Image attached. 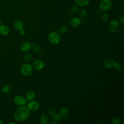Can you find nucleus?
Instances as JSON below:
<instances>
[{"label":"nucleus","instance_id":"obj_1","mask_svg":"<svg viewBox=\"0 0 124 124\" xmlns=\"http://www.w3.org/2000/svg\"><path fill=\"white\" fill-rule=\"evenodd\" d=\"M30 110L25 106H19L15 111L14 117L18 122H23L30 116Z\"/></svg>","mask_w":124,"mask_h":124},{"label":"nucleus","instance_id":"obj_2","mask_svg":"<svg viewBox=\"0 0 124 124\" xmlns=\"http://www.w3.org/2000/svg\"><path fill=\"white\" fill-rule=\"evenodd\" d=\"M48 39L50 43L54 45H56L60 42L61 37L57 32L53 31L49 34Z\"/></svg>","mask_w":124,"mask_h":124},{"label":"nucleus","instance_id":"obj_3","mask_svg":"<svg viewBox=\"0 0 124 124\" xmlns=\"http://www.w3.org/2000/svg\"><path fill=\"white\" fill-rule=\"evenodd\" d=\"M20 71L23 75L25 76H29L32 72V66L29 63L24 64L21 67Z\"/></svg>","mask_w":124,"mask_h":124},{"label":"nucleus","instance_id":"obj_4","mask_svg":"<svg viewBox=\"0 0 124 124\" xmlns=\"http://www.w3.org/2000/svg\"><path fill=\"white\" fill-rule=\"evenodd\" d=\"M112 7V2L110 0H102L99 3L100 9L104 12L108 11Z\"/></svg>","mask_w":124,"mask_h":124},{"label":"nucleus","instance_id":"obj_5","mask_svg":"<svg viewBox=\"0 0 124 124\" xmlns=\"http://www.w3.org/2000/svg\"><path fill=\"white\" fill-rule=\"evenodd\" d=\"M120 24L116 20H112L108 24V29L109 31L113 33L117 32L120 30Z\"/></svg>","mask_w":124,"mask_h":124},{"label":"nucleus","instance_id":"obj_6","mask_svg":"<svg viewBox=\"0 0 124 124\" xmlns=\"http://www.w3.org/2000/svg\"><path fill=\"white\" fill-rule=\"evenodd\" d=\"M14 102L18 106H22L26 103V99L22 95H17L13 99Z\"/></svg>","mask_w":124,"mask_h":124},{"label":"nucleus","instance_id":"obj_7","mask_svg":"<svg viewBox=\"0 0 124 124\" xmlns=\"http://www.w3.org/2000/svg\"><path fill=\"white\" fill-rule=\"evenodd\" d=\"M45 66L44 62L43 61L40 60H37L35 61L32 64L33 68L36 70H42Z\"/></svg>","mask_w":124,"mask_h":124},{"label":"nucleus","instance_id":"obj_8","mask_svg":"<svg viewBox=\"0 0 124 124\" xmlns=\"http://www.w3.org/2000/svg\"><path fill=\"white\" fill-rule=\"evenodd\" d=\"M31 44L29 42H24L20 46V49L22 52H27L30 51L31 48Z\"/></svg>","mask_w":124,"mask_h":124},{"label":"nucleus","instance_id":"obj_9","mask_svg":"<svg viewBox=\"0 0 124 124\" xmlns=\"http://www.w3.org/2000/svg\"><path fill=\"white\" fill-rule=\"evenodd\" d=\"M39 107V104L36 101H32L28 105V108L30 110L34 111L37 110Z\"/></svg>","mask_w":124,"mask_h":124},{"label":"nucleus","instance_id":"obj_10","mask_svg":"<svg viewBox=\"0 0 124 124\" xmlns=\"http://www.w3.org/2000/svg\"><path fill=\"white\" fill-rule=\"evenodd\" d=\"M70 23L72 27L74 28H77L80 25V24L81 23V21L79 18L77 17H74L71 19Z\"/></svg>","mask_w":124,"mask_h":124},{"label":"nucleus","instance_id":"obj_11","mask_svg":"<svg viewBox=\"0 0 124 124\" xmlns=\"http://www.w3.org/2000/svg\"><path fill=\"white\" fill-rule=\"evenodd\" d=\"M10 32V29L9 27L5 25V24H1L0 25V34L5 36L9 34Z\"/></svg>","mask_w":124,"mask_h":124},{"label":"nucleus","instance_id":"obj_12","mask_svg":"<svg viewBox=\"0 0 124 124\" xmlns=\"http://www.w3.org/2000/svg\"><path fill=\"white\" fill-rule=\"evenodd\" d=\"M13 26L15 30L19 31L20 30H21V29L23 28V27H24V23L21 20H15L13 22Z\"/></svg>","mask_w":124,"mask_h":124},{"label":"nucleus","instance_id":"obj_13","mask_svg":"<svg viewBox=\"0 0 124 124\" xmlns=\"http://www.w3.org/2000/svg\"><path fill=\"white\" fill-rule=\"evenodd\" d=\"M114 61L111 58H108L105 59L103 61L104 66L107 68H109L113 66Z\"/></svg>","mask_w":124,"mask_h":124},{"label":"nucleus","instance_id":"obj_14","mask_svg":"<svg viewBox=\"0 0 124 124\" xmlns=\"http://www.w3.org/2000/svg\"><path fill=\"white\" fill-rule=\"evenodd\" d=\"M69 113V109L67 108H61L59 111V115H60L61 118L64 119L68 116Z\"/></svg>","mask_w":124,"mask_h":124},{"label":"nucleus","instance_id":"obj_15","mask_svg":"<svg viewBox=\"0 0 124 124\" xmlns=\"http://www.w3.org/2000/svg\"><path fill=\"white\" fill-rule=\"evenodd\" d=\"M77 5L79 6H85L89 3V0H75Z\"/></svg>","mask_w":124,"mask_h":124},{"label":"nucleus","instance_id":"obj_16","mask_svg":"<svg viewBox=\"0 0 124 124\" xmlns=\"http://www.w3.org/2000/svg\"><path fill=\"white\" fill-rule=\"evenodd\" d=\"M34 97H35V93L32 91H29L26 93V99L29 101H32L34 98Z\"/></svg>","mask_w":124,"mask_h":124},{"label":"nucleus","instance_id":"obj_17","mask_svg":"<svg viewBox=\"0 0 124 124\" xmlns=\"http://www.w3.org/2000/svg\"><path fill=\"white\" fill-rule=\"evenodd\" d=\"M40 121L42 124H46L48 123V118L46 114H42L40 118Z\"/></svg>","mask_w":124,"mask_h":124},{"label":"nucleus","instance_id":"obj_18","mask_svg":"<svg viewBox=\"0 0 124 124\" xmlns=\"http://www.w3.org/2000/svg\"><path fill=\"white\" fill-rule=\"evenodd\" d=\"M78 15L80 18H84L87 16V12L85 9L83 8L80 9L78 12Z\"/></svg>","mask_w":124,"mask_h":124},{"label":"nucleus","instance_id":"obj_19","mask_svg":"<svg viewBox=\"0 0 124 124\" xmlns=\"http://www.w3.org/2000/svg\"><path fill=\"white\" fill-rule=\"evenodd\" d=\"M11 90V88L10 86L8 85H4L2 88V92L5 94L9 93Z\"/></svg>","mask_w":124,"mask_h":124},{"label":"nucleus","instance_id":"obj_20","mask_svg":"<svg viewBox=\"0 0 124 124\" xmlns=\"http://www.w3.org/2000/svg\"><path fill=\"white\" fill-rule=\"evenodd\" d=\"M108 18H109L108 15L106 12H104L102 14L101 19L103 22H106L108 21Z\"/></svg>","mask_w":124,"mask_h":124},{"label":"nucleus","instance_id":"obj_21","mask_svg":"<svg viewBox=\"0 0 124 124\" xmlns=\"http://www.w3.org/2000/svg\"><path fill=\"white\" fill-rule=\"evenodd\" d=\"M114 68H115L118 71H121L122 70V66L120 64V63H119L118 62H114L113 66Z\"/></svg>","mask_w":124,"mask_h":124},{"label":"nucleus","instance_id":"obj_22","mask_svg":"<svg viewBox=\"0 0 124 124\" xmlns=\"http://www.w3.org/2000/svg\"><path fill=\"white\" fill-rule=\"evenodd\" d=\"M67 30H68L67 27L65 26H61L59 29V31H60V33H61L62 34L65 33L67 31Z\"/></svg>","mask_w":124,"mask_h":124},{"label":"nucleus","instance_id":"obj_23","mask_svg":"<svg viewBox=\"0 0 124 124\" xmlns=\"http://www.w3.org/2000/svg\"><path fill=\"white\" fill-rule=\"evenodd\" d=\"M33 51L36 54H39L41 53V48L37 45H36L33 47Z\"/></svg>","mask_w":124,"mask_h":124},{"label":"nucleus","instance_id":"obj_24","mask_svg":"<svg viewBox=\"0 0 124 124\" xmlns=\"http://www.w3.org/2000/svg\"><path fill=\"white\" fill-rule=\"evenodd\" d=\"M31 55L28 53H26L24 55V60L27 61V62H29L31 60Z\"/></svg>","mask_w":124,"mask_h":124},{"label":"nucleus","instance_id":"obj_25","mask_svg":"<svg viewBox=\"0 0 124 124\" xmlns=\"http://www.w3.org/2000/svg\"><path fill=\"white\" fill-rule=\"evenodd\" d=\"M78 7L77 5H73L70 8V12L72 13H76L78 10Z\"/></svg>","mask_w":124,"mask_h":124},{"label":"nucleus","instance_id":"obj_26","mask_svg":"<svg viewBox=\"0 0 124 124\" xmlns=\"http://www.w3.org/2000/svg\"><path fill=\"white\" fill-rule=\"evenodd\" d=\"M52 118L53 121H58L60 120L61 117L60 116V115H59V114H57V113L54 114L52 116Z\"/></svg>","mask_w":124,"mask_h":124},{"label":"nucleus","instance_id":"obj_27","mask_svg":"<svg viewBox=\"0 0 124 124\" xmlns=\"http://www.w3.org/2000/svg\"><path fill=\"white\" fill-rule=\"evenodd\" d=\"M121 123V119L118 117H115L112 120V124H119Z\"/></svg>","mask_w":124,"mask_h":124},{"label":"nucleus","instance_id":"obj_28","mask_svg":"<svg viewBox=\"0 0 124 124\" xmlns=\"http://www.w3.org/2000/svg\"><path fill=\"white\" fill-rule=\"evenodd\" d=\"M48 114L50 115H51L52 116L54 114L56 113V111L52 108H49L48 109V111H47Z\"/></svg>","mask_w":124,"mask_h":124},{"label":"nucleus","instance_id":"obj_29","mask_svg":"<svg viewBox=\"0 0 124 124\" xmlns=\"http://www.w3.org/2000/svg\"><path fill=\"white\" fill-rule=\"evenodd\" d=\"M19 33L21 35H24L26 33V31L23 28L19 30Z\"/></svg>","mask_w":124,"mask_h":124},{"label":"nucleus","instance_id":"obj_30","mask_svg":"<svg viewBox=\"0 0 124 124\" xmlns=\"http://www.w3.org/2000/svg\"><path fill=\"white\" fill-rule=\"evenodd\" d=\"M119 21L121 23H122V24L124 23V16H122L121 17H120V18H119Z\"/></svg>","mask_w":124,"mask_h":124},{"label":"nucleus","instance_id":"obj_31","mask_svg":"<svg viewBox=\"0 0 124 124\" xmlns=\"http://www.w3.org/2000/svg\"><path fill=\"white\" fill-rule=\"evenodd\" d=\"M51 124H61V123L59 122L58 121H54L53 122H51Z\"/></svg>","mask_w":124,"mask_h":124},{"label":"nucleus","instance_id":"obj_32","mask_svg":"<svg viewBox=\"0 0 124 124\" xmlns=\"http://www.w3.org/2000/svg\"><path fill=\"white\" fill-rule=\"evenodd\" d=\"M0 124H4V122L2 121V120L0 119Z\"/></svg>","mask_w":124,"mask_h":124},{"label":"nucleus","instance_id":"obj_33","mask_svg":"<svg viewBox=\"0 0 124 124\" xmlns=\"http://www.w3.org/2000/svg\"><path fill=\"white\" fill-rule=\"evenodd\" d=\"M9 124H16V123H13V122H12V123H9Z\"/></svg>","mask_w":124,"mask_h":124}]
</instances>
